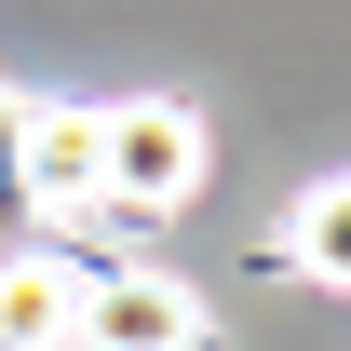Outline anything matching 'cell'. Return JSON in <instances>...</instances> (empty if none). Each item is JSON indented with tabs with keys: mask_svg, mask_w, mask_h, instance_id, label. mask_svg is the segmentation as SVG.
Instances as JSON below:
<instances>
[{
	"mask_svg": "<svg viewBox=\"0 0 351 351\" xmlns=\"http://www.w3.org/2000/svg\"><path fill=\"white\" fill-rule=\"evenodd\" d=\"M338 257H351V203H338V176H311V189H298V217H284V270L338 284Z\"/></svg>",
	"mask_w": 351,
	"mask_h": 351,
	"instance_id": "cell-5",
	"label": "cell"
},
{
	"mask_svg": "<svg viewBox=\"0 0 351 351\" xmlns=\"http://www.w3.org/2000/svg\"><path fill=\"white\" fill-rule=\"evenodd\" d=\"M95 149H108V217H176L189 189H203V108L189 95H122V108H95Z\"/></svg>",
	"mask_w": 351,
	"mask_h": 351,
	"instance_id": "cell-1",
	"label": "cell"
},
{
	"mask_svg": "<svg viewBox=\"0 0 351 351\" xmlns=\"http://www.w3.org/2000/svg\"><path fill=\"white\" fill-rule=\"evenodd\" d=\"M68 298H82L68 257H0V351H68Z\"/></svg>",
	"mask_w": 351,
	"mask_h": 351,
	"instance_id": "cell-4",
	"label": "cell"
},
{
	"mask_svg": "<svg viewBox=\"0 0 351 351\" xmlns=\"http://www.w3.org/2000/svg\"><path fill=\"white\" fill-rule=\"evenodd\" d=\"M0 257H27V189H14V95H0Z\"/></svg>",
	"mask_w": 351,
	"mask_h": 351,
	"instance_id": "cell-6",
	"label": "cell"
},
{
	"mask_svg": "<svg viewBox=\"0 0 351 351\" xmlns=\"http://www.w3.org/2000/svg\"><path fill=\"white\" fill-rule=\"evenodd\" d=\"M14 189L27 217H108V149H95V108H14Z\"/></svg>",
	"mask_w": 351,
	"mask_h": 351,
	"instance_id": "cell-3",
	"label": "cell"
},
{
	"mask_svg": "<svg viewBox=\"0 0 351 351\" xmlns=\"http://www.w3.org/2000/svg\"><path fill=\"white\" fill-rule=\"evenodd\" d=\"M68 351H217V311H203V284H176V270H82Z\"/></svg>",
	"mask_w": 351,
	"mask_h": 351,
	"instance_id": "cell-2",
	"label": "cell"
}]
</instances>
